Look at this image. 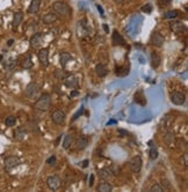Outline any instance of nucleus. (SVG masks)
Segmentation results:
<instances>
[{
    "instance_id": "34",
    "label": "nucleus",
    "mask_w": 188,
    "mask_h": 192,
    "mask_svg": "<svg viewBox=\"0 0 188 192\" xmlns=\"http://www.w3.org/2000/svg\"><path fill=\"white\" fill-rule=\"evenodd\" d=\"M14 65H15V59H13V58H9L8 60L5 63V67H6L7 70H11V68H13V67H14Z\"/></svg>"
},
{
    "instance_id": "24",
    "label": "nucleus",
    "mask_w": 188,
    "mask_h": 192,
    "mask_svg": "<svg viewBox=\"0 0 188 192\" xmlns=\"http://www.w3.org/2000/svg\"><path fill=\"white\" fill-rule=\"evenodd\" d=\"M149 146H150V160H156L158 157L157 146L153 145V141H149Z\"/></svg>"
},
{
    "instance_id": "13",
    "label": "nucleus",
    "mask_w": 188,
    "mask_h": 192,
    "mask_svg": "<svg viewBox=\"0 0 188 192\" xmlns=\"http://www.w3.org/2000/svg\"><path fill=\"white\" fill-rule=\"evenodd\" d=\"M111 41H113V44L114 45H124L126 44V41L122 37V35L117 31V30H114L113 31V35H111Z\"/></svg>"
},
{
    "instance_id": "18",
    "label": "nucleus",
    "mask_w": 188,
    "mask_h": 192,
    "mask_svg": "<svg viewBox=\"0 0 188 192\" xmlns=\"http://www.w3.org/2000/svg\"><path fill=\"white\" fill-rule=\"evenodd\" d=\"M87 145H88V139L86 138V137H80V138H78L77 141H76V148L77 149H85L87 147Z\"/></svg>"
},
{
    "instance_id": "7",
    "label": "nucleus",
    "mask_w": 188,
    "mask_h": 192,
    "mask_svg": "<svg viewBox=\"0 0 188 192\" xmlns=\"http://www.w3.org/2000/svg\"><path fill=\"white\" fill-rule=\"evenodd\" d=\"M142 166H143V162H142V159L139 156H134L129 161V167H130L132 172H139L142 169Z\"/></svg>"
},
{
    "instance_id": "26",
    "label": "nucleus",
    "mask_w": 188,
    "mask_h": 192,
    "mask_svg": "<svg viewBox=\"0 0 188 192\" xmlns=\"http://www.w3.org/2000/svg\"><path fill=\"white\" fill-rule=\"evenodd\" d=\"M98 191H100V192H111V191H113V186H111L108 182H102V183L99 184Z\"/></svg>"
},
{
    "instance_id": "48",
    "label": "nucleus",
    "mask_w": 188,
    "mask_h": 192,
    "mask_svg": "<svg viewBox=\"0 0 188 192\" xmlns=\"http://www.w3.org/2000/svg\"><path fill=\"white\" fill-rule=\"evenodd\" d=\"M13 43H14V41H13V40H9L7 44H8V46H11V45H13Z\"/></svg>"
},
{
    "instance_id": "3",
    "label": "nucleus",
    "mask_w": 188,
    "mask_h": 192,
    "mask_svg": "<svg viewBox=\"0 0 188 192\" xmlns=\"http://www.w3.org/2000/svg\"><path fill=\"white\" fill-rule=\"evenodd\" d=\"M25 94L29 98H37V96L40 94V86L37 85L36 82H30L26 87Z\"/></svg>"
},
{
    "instance_id": "40",
    "label": "nucleus",
    "mask_w": 188,
    "mask_h": 192,
    "mask_svg": "<svg viewBox=\"0 0 188 192\" xmlns=\"http://www.w3.org/2000/svg\"><path fill=\"white\" fill-rule=\"evenodd\" d=\"M119 133H120V137H126V135H128V131H126V130H121V129L119 130Z\"/></svg>"
},
{
    "instance_id": "32",
    "label": "nucleus",
    "mask_w": 188,
    "mask_h": 192,
    "mask_svg": "<svg viewBox=\"0 0 188 192\" xmlns=\"http://www.w3.org/2000/svg\"><path fill=\"white\" fill-rule=\"evenodd\" d=\"M178 14H179V13H178V11H176V9H174V11H168V12L165 13L164 17H165V19H176V17L178 16Z\"/></svg>"
},
{
    "instance_id": "33",
    "label": "nucleus",
    "mask_w": 188,
    "mask_h": 192,
    "mask_svg": "<svg viewBox=\"0 0 188 192\" xmlns=\"http://www.w3.org/2000/svg\"><path fill=\"white\" fill-rule=\"evenodd\" d=\"M150 191H151V192H163L164 189H163V186H161L160 184L156 183V184H153V185H152L151 188H150Z\"/></svg>"
},
{
    "instance_id": "37",
    "label": "nucleus",
    "mask_w": 188,
    "mask_h": 192,
    "mask_svg": "<svg viewBox=\"0 0 188 192\" xmlns=\"http://www.w3.org/2000/svg\"><path fill=\"white\" fill-rule=\"evenodd\" d=\"M56 161H57V160H56V156H50L49 159L47 160V163L49 164V166H55V164H56Z\"/></svg>"
},
{
    "instance_id": "9",
    "label": "nucleus",
    "mask_w": 188,
    "mask_h": 192,
    "mask_svg": "<svg viewBox=\"0 0 188 192\" xmlns=\"http://www.w3.org/2000/svg\"><path fill=\"white\" fill-rule=\"evenodd\" d=\"M37 58L43 66H49V50L44 48V49H41L37 53Z\"/></svg>"
},
{
    "instance_id": "25",
    "label": "nucleus",
    "mask_w": 188,
    "mask_h": 192,
    "mask_svg": "<svg viewBox=\"0 0 188 192\" xmlns=\"http://www.w3.org/2000/svg\"><path fill=\"white\" fill-rule=\"evenodd\" d=\"M160 61H161V58H160L159 54H158L157 52H152L151 53V64H152V67L157 68V67L160 65Z\"/></svg>"
},
{
    "instance_id": "17",
    "label": "nucleus",
    "mask_w": 188,
    "mask_h": 192,
    "mask_svg": "<svg viewBox=\"0 0 188 192\" xmlns=\"http://www.w3.org/2000/svg\"><path fill=\"white\" fill-rule=\"evenodd\" d=\"M56 20H57V14L55 12L48 13V14H45L44 16L42 17V21H43V23H45V25H51Z\"/></svg>"
},
{
    "instance_id": "21",
    "label": "nucleus",
    "mask_w": 188,
    "mask_h": 192,
    "mask_svg": "<svg viewBox=\"0 0 188 192\" xmlns=\"http://www.w3.org/2000/svg\"><path fill=\"white\" fill-rule=\"evenodd\" d=\"M71 60H72V57H71V54L69 52H62L59 54V63H61V65L63 67L67 65V63Z\"/></svg>"
},
{
    "instance_id": "31",
    "label": "nucleus",
    "mask_w": 188,
    "mask_h": 192,
    "mask_svg": "<svg viewBox=\"0 0 188 192\" xmlns=\"http://www.w3.org/2000/svg\"><path fill=\"white\" fill-rule=\"evenodd\" d=\"M164 139H165L166 143H168V145H172V143H174V140H176V135H174V133H172V132H167Z\"/></svg>"
},
{
    "instance_id": "19",
    "label": "nucleus",
    "mask_w": 188,
    "mask_h": 192,
    "mask_svg": "<svg viewBox=\"0 0 188 192\" xmlns=\"http://www.w3.org/2000/svg\"><path fill=\"white\" fill-rule=\"evenodd\" d=\"M95 73L98 74L100 78H105L108 74V68L103 64H98L95 66Z\"/></svg>"
},
{
    "instance_id": "36",
    "label": "nucleus",
    "mask_w": 188,
    "mask_h": 192,
    "mask_svg": "<svg viewBox=\"0 0 188 192\" xmlns=\"http://www.w3.org/2000/svg\"><path fill=\"white\" fill-rule=\"evenodd\" d=\"M151 11H152V6L150 4L144 5L143 7H142V12L144 13H151Z\"/></svg>"
},
{
    "instance_id": "6",
    "label": "nucleus",
    "mask_w": 188,
    "mask_h": 192,
    "mask_svg": "<svg viewBox=\"0 0 188 192\" xmlns=\"http://www.w3.org/2000/svg\"><path fill=\"white\" fill-rule=\"evenodd\" d=\"M51 120H52L55 124H57V125H62V124H64L66 120V114L62 110L53 111L52 115H51Z\"/></svg>"
},
{
    "instance_id": "47",
    "label": "nucleus",
    "mask_w": 188,
    "mask_h": 192,
    "mask_svg": "<svg viewBox=\"0 0 188 192\" xmlns=\"http://www.w3.org/2000/svg\"><path fill=\"white\" fill-rule=\"evenodd\" d=\"M87 163H88V161H87V160H85V161H84V164H82V167L86 168V167H87Z\"/></svg>"
},
{
    "instance_id": "38",
    "label": "nucleus",
    "mask_w": 188,
    "mask_h": 192,
    "mask_svg": "<svg viewBox=\"0 0 188 192\" xmlns=\"http://www.w3.org/2000/svg\"><path fill=\"white\" fill-rule=\"evenodd\" d=\"M161 184H163V186H164V190H165V189H170L171 188V184H170V182H168L167 180H166V178H165V180H164V178H161Z\"/></svg>"
},
{
    "instance_id": "2",
    "label": "nucleus",
    "mask_w": 188,
    "mask_h": 192,
    "mask_svg": "<svg viewBox=\"0 0 188 192\" xmlns=\"http://www.w3.org/2000/svg\"><path fill=\"white\" fill-rule=\"evenodd\" d=\"M52 9L57 15L69 16L70 14H71V8H70L65 2H63V1H56V2H53Z\"/></svg>"
},
{
    "instance_id": "28",
    "label": "nucleus",
    "mask_w": 188,
    "mask_h": 192,
    "mask_svg": "<svg viewBox=\"0 0 188 192\" xmlns=\"http://www.w3.org/2000/svg\"><path fill=\"white\" fill-rule=\"evenodd\" d=\"M115 73H116V75H119V77H126V75H128L129 71L124 66H119V67H116Z\"/></svg>"
},
{
    "instance_id": "30",
    "label": "nucleus",
    "mask_w": 188,
    "mask_h": 192,
    "mask_svg": "<svg viewBox=\"0 0 188 192\" xmlns=\"http://www.w3.org/2000/svg\"><path fill=\"white\" fill-rule=\"evenodd\" d=\"M5 124H6V126H8V127L14 126V125L17 124V118H15L14 116H8L7 118L5 119Z\"/></svg>"
},
{
    "instance_id": "49",
    "label": "nucleus",
    "mask_w": 188,
    "mask_h": 192,
    "mask_svg": "<svg viewBox=\"0 0 188 192\" xmlns=\"http://www.w3.org/2000/svg\"><path fill=\"white\" fill-rule=\"evenodd\" d=\"M115 2L116 4H121V2H123V0H115Z\"/></svg>"
},
{
    "instance_id": "35",
    "label": "nucleus",
    "mask_w": 188,
    "mask_h": 192,
    "mask_svg": "<svg viewBox=\"0 0 188 192\" xmlns=\"http://www.w3.org/2000/svg\"><path fill=\"white\" fill-rule=\"evenodd\" d=\"M176 143H178V147H179L180 149H184V151H186V149H187V143H186V140L178 139Z\"/></svg>"
},
{
    "instance_id": "45",
    "label": "nucleus",
    "mask_w": 188,
    "mask_h": 192,
    "mask_svg": "<svg viewBox=\"0 0 188 192\" xmlns=\"http://www.w3.org/2000/svg\"><path fill=\"white\" fill-rule=\"evenodd\" d=\"M102 28H103V30H105L106 33H109V27H108L106 23H103V25H102Z\"/></svg>"
},
{
    "instance_id": "29",
    "label": "nucleus",
    "mask_w": 188,
    "mask_h": 192,
    "mask_svg": "<svg viewBox=\"0 0 188 192\" xmlns=\"http://www.w3.org/2000/svg\"><path fill=\"white\" fill-rule=\"evenodd\" d=\"M53 75H55V78H57L58 80H64V79L67 77V74H66L63 70H56L53 72Z\"/></svg>"
},
{
    "instance_id": "11",
    "label": "nucleus",
    "mask_w": 188,
    "mask_h": 192,
    "mask_svg": "<svg viewBox=\"0 0 188 192\" xmlns=\"http://www.w3.org/2000/svg\"><path fill=\"white\" fill-rule=\"evenodd\" d=\"M20 65H21V67L25 68V70L32 68V66H33V61H32V57H30L29 53H26V54H23V56H21Z\"/></svg>"
},
{
    "instance_id": "44",
    "label": "nucleus",
    "mask_w": 188,
    "mask_h": 192,
    "mask_svg": "<svg viewBox=\"0 0 188 192\" xmlns=\"http://www.w3.org/2000/svg\"><path fill=\"white\" fill-rule=\"evenodd\" d=\"M93 184H94V175H91V180H90V188H92L93 186Z\"/></svg>"
},
{
    "instance_id": "12",
    "label": "nucleus",
    "mask_w": 188,
    "mask_h": 192,
    "mask_svg": "<svg viewBox=\"0 0 188 192\" xmlns=\"http://www.w3.org/2000/svg\"><path fill=\"white\" fill-rule=\"evenodd\" d=\"M170 28H171L173 33L176 34H182L184 31H186V26L182 22H179V21H173L170 25Z\"/></svg>"
},
{
    "instance_id": "10",
    "label": "nucleus",
    "mask_w": 188,
    "mask_h": 192,
    "mask_svg": "<svg viewBox=\"0 0 188 192\" xmlns=\"http://www.w3.org/2000/svg\"><path fill=\"white\" fill-rule=\"evenodd\" d=\"M171 101L176 105H182L186 102V96H185V94L180 93V91H176V93H173L171 95Z\"/></svg>"
},
{
    "instance_id": "4",
    "label": "nucleus",
    "mask_w": 188,
    "mask_h": 192,
    "mask_svg": "<svg viewBox=\"0 0 188 192\" xmlns=\"http://www.w3.org/2000/svg\"><path fill=\"white\" fill-rule=\"evenodd\" d=\"M47 185H48V188H49L50 190H52V191H57L62 185L61 178L56 175L49 176V177L47 178Z\"/></svg>"
},
{
    "instance_id": "23",
    "label": "nucleus",
    "mask_w": 188,
    "mask_h": 192,
    "mask_svg": "<svg viewBox=\"0 0 188 192\" xmlns=\"http://www.w3.org/2000/svg\"><path fill=\"white\" fill-rule=\"evenodd\" d=\"M26 135H27V131L23 127H20L14 132V139H17V141H22L26 138Z\"/></svg>"
},
{
    "instance_id": "16",
    "label": "nucleus",
    "mask_w": 188,
    "mask_h": 192,
    "mask_svg": "<svg viewBox=\"0 0 188 192\" xmlns=\"http://www.w3.org/2000/svg\"><path fill=\"white\" fill-rule=\"evenodd\" d=\"M41 7V0H32V2L28 7V13L29 14H35L40 11Z\"/></svg>"
},
{
    "instance_id": "50",
    "label": "nucleus",
    "mask_w": 188,
    "mask_h": 192,
    "mask_svg": "<svg viewBox=\"0 0 188 192\" xmlns=\"http://www.w3.org/2000/svg\"><path fill=\"white\" fill-rule=\"evenodd\" d=\"M76 95H78V91H73V93L71 94V96H76Z\"/></svg>"
},
{
    "instance_id": "43",
    "label": "nucleus",
    "mask_w": 188,
    "mask_h": 192,
    "mask_svg": "<svg viewBox=\"0 0 188 192\" xmlns=\"http://www.w3.org/2000/svg\"><path fill=\"white\" fill-rule=\"evenodd\" d=\"M82 111H84V108H82V109H80V110L78 111L77 114L74 115V117H73V119H77V118H78V116H79V115H82Z\"/></svg>"
},
{
    "instance_id": "39",
    "label": "nucleus",
    "mask_w": 188,
    "mask_h": 192,
    "mask_svg": "<svg viewBox=\"0 0 188 192\" xmlns=\"http://www.w3.org/2000/svg\"><path fill=\"white\" fill-rule=\"evenodd\" d=\"M111 172H113V175H117V174H119V171H120V168L116 167L115 164H113V167L111 168Z\"/></svg>"
},
{
    "instance_id": "51",
    "label": "nucleus",
    "mask_w": 188,
    "mask_h": 192,
    "mask_svg": "<svg viewBox=\"0 0 188 192\" xmlns=\"http://www.w3.org/2000/svg\"><path fill=\"white\" fill-rule=\"evenodd\" d=\"M2 58H4V57H2V54H0V63L2 61Z\"/></svg>"
},
{
    "instance_id": "14",
    "label": "nucleus",
    "mask_w": 188,
    "mask_h": 192,
    "mask_svg": "<svg viewBox=\"0 0 188 192\" xmlns=\"http://www.w3.org/2000/svg\"><path fill=\"white\" fill-rule=\"evenodd\" d=\"M42 42H43V35L41 33L34 34V36L30 38V46L37 48L42 44Z\"/></svg>"
},
{
    "instance_id": "22",
    "label": "nucleus",
    "mask_w": 188,
    "mask_h": 192,
    "mask_svg": "<svg viewBox=\"0 0 188 192\" xmlns=\"http://www.w3.org/2000/svg\"><path fill=\"white\" fill-rule=\"evenodd\" d=\"M22 20H23V13L22 12H17L15 14H14V16H13V22H12L13 27H14V28L19 27V26L21 25Z\"/></svg>"
},
{
    "instance_id": "42",
    "label": "nucleus",
    "mask_w": 188,
    "mask_h": 192,
    "mask_svg": "<svg viewBox=\"0 0 188 192\" xmlns=\"http://www.w3.org/2000/svg\"><path fill=\"white\" fill-rule=\"evenodd\" d=\"M184 162H185V166L187 167V164H188V155H187V153H185V154H184Z\"/></svg>"
},
{
    "instance_id": "5",
    "label": "nucleus",
    "mask_w": 188,
    "mask_h": 192,
    "mask_svg": "<svg viewBox=\"0 0 188 192\" xmlns=\"http://www.w3.org/2000/svg\"><path fill=\"white\" fill-rule=\"evenodd\" d=\"M21 163L20 159L17 157V156H8V157H6L5 159V169L7 170V171H11L12 169H14L15 167H17L19 164Z\"/></svg>"
},
{
    "instance_id": "1",
    "label": "nucleus",
    "mask_w": 188,
    "mask_h": 192,
    "mask_svg": "<svg viewBox=\"0 0 188 192\" xmlns=\"http://www.w3.org/2000/svg\"><path fill=\"white\" fill-rule=\"evenodd\" d=\"M50 106H51V96L49 94H42L34 104V108L38 111H48Z\"/></svg>"
},
{
    "instance_id": "46",
    "label": "nucleus",
    "mask_w": 188,
    "mask_h": 192,
    "mask_svg": "<svg viewBox=\"0 0 188 192\" xmlns=\"http://www.w3.org/2000/svg\"><path fill=\"white\" fill-rule=\"evenodd\" d=\"M161 1H163L164 4H166V5H170V4H171V1H172V0H161Z\"/></svg>"
},
{
    "instance_id": "20",
    "label": "nucleus",
    "mask_w": 188,
    "mask_h": 192,
    "mask_svg": "<svg viewBox=\"0 0 188 192\" xmlns=\"http://www.w3.org/2000/svg\"><path fill=\"white\" fill-rule=\"evenodd\" d=\"M99 176L102 178V180H109L111 176H113V172H111V168H101L100 170H99Z\"/></svg>"
},
{
    "instance_id": "27",
    "label": "nucleus",
    "mask_w": 188,
    "mask_h": 192,
    "mask_svg": "<svg viewBox=\"0 0 188 192\" xmlns=\"http://www.w3.org/2000/svg\"><path fill=\"white\" fill-rule=\"evenodd\" d=\"M73 143V135L72 134H66L65 138H64V141H63V148L64 149H67L70 148V146Z\"/></svg>"
},
{
    "instance_id": "41",
    "label": "nucleus",
    "mask_w": 188,
    "mask_h": 192,
    "mask_svg": "<svg viewBox=\"0 0 188 192\" xmlns=\"http://www.w3.org/2000/svg\"><path fill=\"white\" fill-rule=\"evenodd\" d=\"M96 8H98V11L100 12V14H101V16H105V12H103V8L100 6V5H96Z\"/></svg>"
},
{
    "instance_id": "8",
    "label": "nucleus",
    "mask_w": 188,
    "mask_h": 192,
    "mask_svg": "<svg viewBox=\"0 0 188 192\" xmlns=\"http://www.w3.org/2000/svg\"><path fill=\"white\" fill-rule=\"evenodd\" d=\"M150 43H151L152 45L157 46V48H161L164 45V43H165V38H164V36L161 34L155 31V33L151 35V37H150Z\"/></svg>"
},
{
    "instance_id": "15",
    "label": "nucleus",
    "mask_w": 188,
    "mask_h": 192,
    "mask_svg": "<svg viewBox=\"0 0 188 192\" xmlns=\"http://www.w3.org/2000/svg\"><path fill=\"white\" fill-rule=\"evenodd\" d=\"M78 79L73 75H67L65 78V81H64V85H65L67 88H77L78 87Z\"/></svg>"
}]
</instances>
